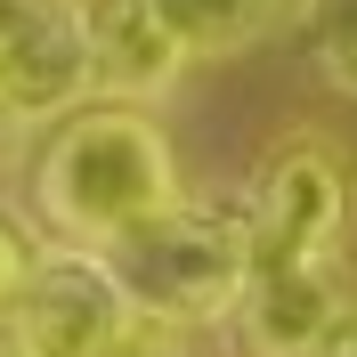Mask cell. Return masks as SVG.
<instances>
[{
    "label": "cell",
    "mask_w": 357,
    "mask_h": 357,
    "mask_svg": "<svg viewBox=\"0 0 357 357\" xmlns=\"http://www.w3.org/2000/svg\"><path fill=\"white\" fill-rule=\"evenodd\" d=\"M178 203V155L146 106H73L57 114L41 162H33V211H41L66 244L106 252L138 220H155Z\"/></svg>",
    "instance_id": "obj_1"
},
{
    "label": "cell",
    "mask_w": 357,
    "mask_h": 357,
    "mask_svg": "<svg viewBox=\"0 0 357 357\" xmlns=\"http://www.w3.org/2000/svg\"><path fill=\"white\" fill-rule=\"evenodd\" d=\"M98 260L114 268V284L138 317H162L178 333L195 325H227L236 292L252 276V220L244 211H220V203H187L138 220L130 236H114Z\"/></svg>",
    "instance_id": "obj_2"
},
{
    "label": "cell",
    "mask_w": 357,
    "mask_h": 357,
    "mask_svg": "<svg viewBox=\"0 0 357 357\" xmlns=\"http://www.w3.org/2000/svg\"><path fill=\"white\" fill-rule=\"evenodd\" d=\"M244 220H252V260H341L349 220H357L349 155L317 130L284 138L252 178Z\"/></svg>",
    "instance_id": "obj_3"
},
{
    "label": "cell",
    "mask_w": 357,
    "mask_h": 357,
    "mask_svg": "<svg viewBox=\"0 0 357 357\" xmlns=\"http://www.w3.org/2000/svg\"><path fill=\"white\" fill-rule=\"evenodd\" d=\"M130 325H138V309L122 301L114 268L82 244L41 252L24 292L8 301V333H17L24 357H122Z\"/></svg>",
    "instance_id": "obj_4"
},
{
    "label": "cell",
    "mask_w": 357,
    "mask_h": 357,
    "mask_svg": "<svg viewBox=\"0 0 357 357\" xmlns=\"http://www.w3.org/2000/svg\"><path fill=\"white\" fill-rule=\"evenodd\" d=\"M89 98V33L82 0H0V114L57 122Z\"/></svg>",
    "instance_id": "obj_5"
},
{
    "label": "cell",
    "mask_w": 357,
    "mask_h": 357,
    "mask_svg": "<svg viewBox=\"0 0 357 357\" xmlns=\"http://www.w3.org/2000/svg\"><path fill=\"white\" fill-rule=\"evenodd\" d=\"M341 292V260H252L244 292H236V349L244 357H309V341L333 325Z\"/></svg>",
    "instance_id": "obj_6"
},
{
    "label": "cell",
    "mask_w": 357,
    "mask_h": 357,
    "mask_svg": "<svg viewBox=\"0 0 357 357\" xmlns=\"http://www.w3.org/2000/svg\"><path fill=\"white\" fill-rule=\"evenodd\" d=\"M82 33H89V89L98 98L146 106L187 73V49L171 41L155 0H82Z\"/></svg>",
    "instance_id": "obj_7"
},
{
    "label": "cell",
    "mask_w": 357,
    "mask_h": 357,
    "mask_svg": "<svg viewBox=\"0 0 357 357\" xmlns=\"http://www.w3.org/2000/svg\"><path fill=\"white\" fill-rule=\"evenodd\" d=\"M155 17L187 57H236L284 17V0H155Z\"/></svg>",
    "instance_id": "obj_8"
},
{
    "label": "cell",
    "mask_w": 357,
    "mask_h": 357,
    "mask_svg": "<svg viewBox=\"0 0 357 357\" xmlns=\"http://www.w3.org/2000/svg\"><path fill=\"white\" fill-rule=\"evenodd\" d=\"M301 17H309V49L325 82L357 98V0H301Z\"/></svg>",
    "instance_id": "obj_9"
},
{
    "label": "cell",
    "mask_w": 357,
    "mask_h": 357,
    "mask_svg": "<svg viewBox=\"0 0 357 357\" xmlns=\"http://www.w3.org/2000/svg\"><path fill=\"white\" fill-rule=\"evenodd\" d=\"M33 260H41V252L24 244V236H17L8 220H0V317H8V301L24 292V276H33Z\"/></svg>",
    "instance_id": "obj_10"
},
{
    "label": "cell",
    "mask_w": 357,
    "mask_h": 357,
    "mask_svg": "<svg viewBox=\"0 0 357 357\" xmlns=\"http://www.w3.org/2000/svg\"><path fill=\"white\" fill-rule=\"evenodd\" d=\"M309 357H357V292L333 309V325H325V333L309 341Z\"/></svg>",
    "instance_id": "obj_11"
},
{
    "label": "cell",
    "mask_w": 357,
    "mask_h": 357,
    "mask_svg": "<svg viewBox=\"0 0 357 357\" xmlns=\"http://www.w3.org/2000/svg\"><path fill=\"white\" fill-rule=\"evenodd\" d=\"M0 357H24V349H17V333H8V317H0Z\"/></svg>",
    "instance_id": "obj_12"
}]
</instances>
